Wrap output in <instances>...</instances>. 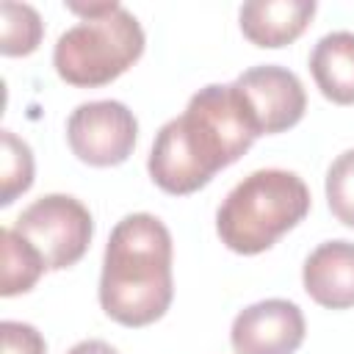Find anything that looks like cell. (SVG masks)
Listing matches in <instances>:
<instances>
[{
    "label": "cell",
    "instance_id": "30bf717a",
    "mask_svg": "<svg viewBox=\"0 0 354 354\" xmlns=\"http://www.w3.org/2000/svg\"><path fill=\"white\" fill-rule=\"evenodd\" d=\"M315 14V0H249L238 19L243 36L257 47H285L296 41Z\"/></svg>",
    "mask_w": 354,
    "mask_h": 354
},
{
    "label": "cell",
    "instance_id": "8fae6325",
    "mask_svg": "<svg viewBox=\"0 0 354 354\" xmlns=\"http://www.w3.org/2000/svg\"><path fill=\"white\" fill-rule=\"evenodd\" d=\"M310 72L321 94L337 105H354V33L332 30L310 53Z\"/></svg>",
    "mask_w": 354,
    "mask_h": 354
},
{
    "label": "cell",
    "instance_id": "5bb4252c",
    "mask_svg": "<svg viewBox=\"0 0 354 354\" xmlns=\"http://www.w3.org/2000/svg\"><path fill=\"white\" fill-rule=\"evenodd\" d=\"M33 185V152L11 130L0 133V207H8Z\"/></svg>",
    "mask_w": 354,
    "mask_h": 354
},
{
    "label": "cell",
    "instance_id": "3957f363",
    "mask_svg": "<svg viewBox=\"0 0 354 354\" xmlns=\"http://www.w3.org/2000/svg\"><path fill=\"white\" fill-rule=\"evenodd\" d=\"M80 17L66 28L53 47L58 77L77 88H97L124 75L144 53L141 22L116 0L66 3Z\"/></svg>",
    "mask_w": 354,
    "mask_h": 354
},
{
    "label": "cell",
    "instance_id": "9c48e42d",
    "mask_svg": "<svg viewBox=\"0 0 354 354\" xmlns=\"http://www.w3.org/2000/svg\"><path fill=\"white\" fill-rule=\"evenodd\" d=\"M307 296L329 310L354 307V243L326 241L315 246L301 268Z\"/></svg>",
    "mask_w": 354,
    "mask_h": 354
},
{
    "label": "cell",
    "instance_id": "6da1fadb",
    "mask_svg": "<svg viewBox=\"0 0 354 354\" xmlns=\"http://www.w3.org/2000/svg\"><path fill=\"white\" fill-rule=\"evenodd\" d=\"M257 136L235 86L210 83L188 100L177 119L158 130L147 171L160 191L185 196L205 188L216 171L249 152Z\"/></svg>",
    "mask_w": 354,
    "mask_h": 354
},
{
    "label": "cell",
    "instance_id": "9a60e30c",
    "mask_svg": "<svg viewBox=\"0 0 354 354\" xmlns=\"http://www.w3.org/2000/svg\"><path fill=\"white\" fill-rule=\"evenodd\" d=\"M326 202L332 216L354 227V149L340 152L326 171Z\"/></svg>",
    "mask_w": 354,
    "mask_h": 354
},
{
    "label": "cell",
    "instance_id": "8992f818",
    "mask_svg": "<svg viewBox=\"0 0 354 354\" xmlns=\"http://www.w3.org/2000/svg\"><path fill=\"white\" fill-rule=\"evenodd\" d=\"M138 138L133 111L119 100H94L77 105L66 119V141L77 160L105 169L130 158Z\"/></svg>",
    "mask_w": 354,
    "mask_h": 354
},
{
    "label": "cell",
    "instance_id": "7a4b0ae2",
    "mask_svg": "<svg viewBox=\"0 0 354 354\" xmlns=\"http://www.w3.org/2000/svg\"><path fill=\"white\" fill-rule=\"evenodd\" d=\"M171 232L152 213H130L111 230L100 274V307L122 326H147L174 299Z\"/></svg>",
    "mask_w": 354,
    "mask_h": 354
},
{
    "label": "cell",
    "instance_id": "4fadbf2b",
    "mask_svg": "<svg viewBox=\"0 0 354 354\" xmlns=\"http://www.w3.org/2000/svg\"><path fill=\"white\" fill-rule=\"evenodd\" d=\"M44 36L39 11L28 3H0V53L8 58L30 55Z\"/></svg>",
    "mask_w": 354,
    "mask_h": 354
},
{
    "label": "cell",
    "instance_id": "277c9868",
    "mask_svg": "<svg viewBox=\"0 0 354 354\" xmlns=\"http://www.w3.org/2000/svg\"><path fill=\"white\" fill-rule=\"evenodd\" d=\"M310 213L307 183L288 169L246 174L218 205L216 232L235 254H260Z\"/></svg>",
    "mask_w": 354,
    "mask_h": 354
},
{
    "label": "cell",
    "instance_id": "e0dca14e",
    "mask_svg": "<svg viewBox=\"0 0 354 354\" xmlns=\"http://www.w3.org/2000/svg\"><path fill=\"white\" fill-rule=\"evenodd\" d=\"M66 354H119V351L105 340H80Z\"/></svg>",
    "mask_w": 354,
    "mask_h": 354
},
{
    "label": "cell",
    "instance_id": "7c38bea8",
    "mask_svg": "<svg viewBox=\"0 0 354 354\" xmlns=\"http://www.w3.org/2000/svg\"><path fill=\"white\" fill-rule=\"evenodd\" d=\"M0 243H3V282H0V296L11 299V296H19V293H28L39 282V277L47 271L44 257L14 227H3L0 230Z\"/></svg>",
    "mask_w": 354,
    "mask_h": 354
},
{
    "label": "cell",
    "instance_id": "ba28073f",
    "mask_svg": "<svg viewBox=\"0 0 354 354\" xmlns=\"http://www.w3.org/2000/svg\"><path fill=\"white\" fill-rule=\"evenodd\" d=\"M304 332V315L293 301L263 299L235 315L230 343L235 354H296Z\"/></svg>",
    "mask_w": 354,
    "mask_h": 354
},
{
    "label": "cell",
    "instance_id": "2e32d148",
    "mask_svg": "<svg viewBox=\"0 0 354 354\" xmlns=\"http://www.w3.org/2000/svg\"><path fill=\"white\" fill-rule=\"evenodd\" d=\"M0 337H3V354H47V343L41 332L25 321H3Z\"/></svg>",
    "mask_w": 354,
    "mask_h": 354
},
{
    "label": "cell",
    "instance_id": "5b68a950",
    "mask_svg": "<svg viewBox=\"0 0 354 354\" xmlns=\"http://www.w3.org/2000/svg\"><path fill=\"white\" fill-rule=\"evenodd\" d=\"M14 230L36 246L50 271H61L75 266L91 246L94 218L80 199L44 194L17 216Z\"/></svg>",
    "mask_w": 354,
    "mask_h": 354
},
{
    "label": "cell",
    "instance_id": "52a82bcc",
    "mask_svg": "<svg viewBox=\"0 0 354 354\" xmlns=\"http://www.w3.org/2000/svg\"><path fill=\"white\" fill-rule=\"evenodd\" d=\"M235 91L260 136L285 133L301 122L307 94L301 80L277 64H260L235 77Z\"/></svg>",
    "mask_w": 354,
    "mask_h": 354
}]
</instances>
